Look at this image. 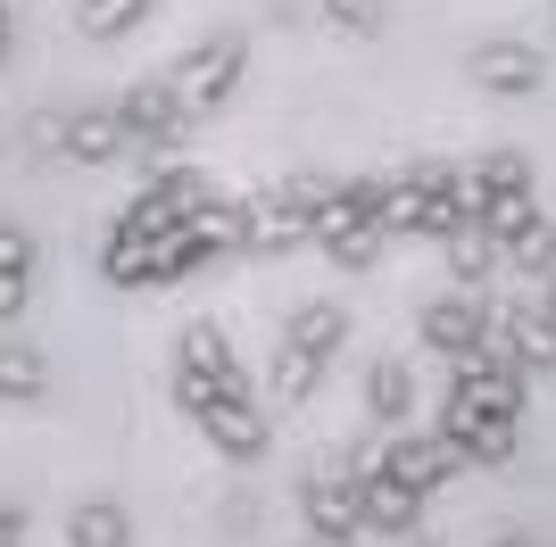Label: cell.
<instances>
[{"mask_svg": "<svg viewBox=\"0 0 556 547\" xmlns=\"http://www.w3.org/2000/svg\"><path fill=\"white\" fill-rule=\"evenodd\" d=\"M316 9H325L332 34H357V42H366V34H382V0H316Z\"/></svg>", "mask_w": 556, "mask_h": 547, "instance_id": "83f0119b", "label": "cell"}, {"mask_svg": "<svg viewBox=\"0 0 556 547\" xmlns=\"http://www.w3.org/2000/svg\"><path fill=\"white\" fill-rule=\"evenodd\" d=\"M540 282H548V291H540V307H548V316H556V274H540Z\"/></svg>", "mask_w": 556, "mask_h": 547, "instance_id": "d6a6232c", "label": "cell"}, {"mask_svg": "<svg viewBox=\"0 0 556 547\" xmlns=\"http://www.w3.org/2000/svg\"><path fill=\"white\" fill-rule=\"evenodd\" d=\"M432 432L465 456V473H482V465H507V456H515V423H507V415L465 407V398H441V423H432Z\"/></svg>", "mask_w": 556, "mask_h": 547, "instance_id": "9c48e42d", "label": "cell"}, {"mask_svg": "<svg viewBox=\"0 0 556 547\" xmlns=\"http://www.w3.org/2000/svg\"><path fill=\"white\" fill-rule=\"evenodd\" d=\"M208 232L200 225H166L159 241H150V291H166V282H191V274L208 266Z\"/></svg>", "mask_w": 556, "mask_h": 547, "instance_id": "e0dca14e", "label": "cell"}, {"mask_svg": "<svg viewBox=\"0 0 556 547\" xmlns=\"http://www.w3.org/2000/svg\"><path fill=\"white\" fill-rule=\"evenodd\" d=\"M67 547H134V514L116 498H84L67 514Z\"/></svg>", "mask_w": 556, "mask_h": 547, "instance_id": "44dd1931", "label": "cell"}, {"mask_svg": "<svg viewBox=\"0 0 556 547\" xmlns=\"http://www.w3.org/2000/svg\"><path fill=\"white\" fill-rule=\"evenodd\" d=\"M0 547H25V506L0 498Z\"/></svg>", "mask_w": 556, "mask_h": 547, "instance_id": "4dcf8cb0", "label": "cell"}, {"mask_svg": "<svg viewBox=\"0 0 556 547\" xmlns=\"http://www.w3.org/2000/svg\"><path fill=\"white\" fill-rule=\"evenodd\" d=\"M241 75H250V34H208V42H191L175 67H166V84L184 91L191 116H216L241 91Z\"/></svg>", "mask_w": 556, "mask_h": 547, "instance_id": "7a4b0ae2", "label": "cell"}, {"mask_svg": "<svg viewBox=\"0 0 556 547\" xmlns=\"http://www.w3.org/2000/svg\"><path fill=\"white\" fill-rule=\"evenodd\" d=\"M316 200H325V182H291V191H257V200H241V250L275 257V250L316 241Z\"/></svg>", "mask_w": 556, "mask_h": 547, "instance_id": "3957f363", "label": "cell"}, {"mask_svg": "<svg viewBox=\"0 0 556 547\" xmlns=\"http://www.w3.org/2000/svg\"><path fill=\"white\" fill-rule=\"evenodd\" d=\"M300 514H307V539H357V481H349V465H332V473H307L300 481Z\"/></svg>", "mask_w": 556, "mask_h": 547, "instance_id": "4fadbf2b", "label": "cell"}, {"mask_svg": "<svg viewBox=\"0 0 556 547\" xmlns=\"http://www.w3.org/2000/svg\"><path fill=\"white\" fill-rule=\"evenodd\" d=\"M473 182H482V200L532 191V158H515V150H482V158H473Z\"/></svg>", "mask_w": 556, "mask_h": 547, "instance_id": "484cf974", "label": "cell"}, {"mask_svg": "<svg viewBox=\"0 0 556 547\" xmlns=\"http://www.w3.org/2000/svg\"><path fill=\"white\" fill-rule=\"evenodd\" d=\"M0 274H34V232L0 225Z\"/></svg>", "mask_w": 556, "mask_h": 547, "instance_id": "f1b7e54d", "label": "cell"}, {"mask_svg": "<svg viewBox=\"0 0 556 547\" xmlns=\"http://www.w3.org/2000/svg\"><path fill=\"white\" fill-rule=\"evenodd\" d=\"M374 465H382V473H391V481H407V489H416V498H432V489H448V481L465 473V456L448 448L441 432H399L391 448L374 456Z\"/></svg>", "mask_w": 556, "mask_h": 547, "instance_id": "30bf717a", "label": "cell"}, {"mask_svg": "<svg viewBox=\"0 0 556 547\" xmlns=\"http://www.w3.org/2000/svg\"><path fill=\"white\" fill-rule=\"evenodd\" d=\"M465 75H473L490 100H532V91H548V50H532V42H482L473 59H465Z\"/></svg>", "mask_w": 556, "mask_h": 547, "instance_id": "ba28073f", "label": "cell"}, {"mask_svg": "<svg viewBox=\"0 0 556 547\" xmlns=\"http://www.w3.org/2000/svg\"><path fill=\"white\" fill-rule=\"evenodd\" d=\"M25 298H34V274H0V323H17Z\"/></svg>", "mask_w": 556, "mask_h": 547, "instance_id": "f546056e", "label": "cell"}, {"mask_svg": "<svg viewBox=\"0 0 556 547\" xmlns=\"http://www.w3.org/2000/svg\"><path fill=\"white\" fill-rule=\"evenodd\" d=\"M441 250H448V274H457V291H482V274H498V266H507V250H498V241H490L482 225L448 232Z\"/></svg>", "mask_w": 556, "mask_h": 547, "instance_id": "7402d4cb", "label": "cell"}, {"mask_svg": "<svg viewBox=\"0 0 556 547\" xmlns=\"http://www.w3.org/2000/svg\"><path fill=\"white\" fill-rule=\"evenodd\" d=\"M548 17H556V9H548Z\"/></svg>", "mask_w": 556, "mask_h": 547, "instance_id": "d590c367", "label": "cell"}, {"mask_svg": "<svg viewBox=\"0 0 556 547\" xmlns=\"http://www.w3.org/2000/svg\"><path fill=\"white\" fill-rule=\"evenodd\" d=\"M349 481H357V523H366V531H382V539H416L424 498L407 489V481H391L374 456H349Z\"/></svg>", "mask_w": 556, "mask_h": 547, "instance_id": "52a82bcc", "label": "cell"}, {"mask_svg": "<svg viewBox=\"0 0 556 547\" xmlns=\"http://www.w3.org/2000/svg\"><path fill=\"white\" fill-rule=\"evenodd\" d=\"M175 373H191V382H208V390H241V357H232V341L216 332V323H191L184 332Z\"/></svg>", "mask_w": 556, "mask_h": 547, "instance_id": "2e32d148", "label": "cell"}, {"mask_svg": "<svg viewBox=\"0 0 556 547\" xmlns=\"http://www.w3.org/2000/svg\"><path fill=\"white\" fill-rule=\"evenodd\" d=\"M507 266L515 274H556V225H548V216H540L523 241H507Z\"/></svg>", "mask_w": 556, "mask_h": 547, "instance_id": "4316f807", "label": "cell"}, {"mask_svg": "<svg viewBox=\"0 0 556 547\" xmlns=\"http://www.w3.org/2000/svg\"><path fill=\"white\" fill-rule=\"evenodd\" d=\"M540 216H548V207H540L532 191H507V200H482V216H473V225H482L490 241H498V250H507V241H523V232H532Z\"/></svg>", "mask_w": 556, "mask_h": 547, "instance_id": "603a6c76", "label": "cell"}, {"mask_svg": "<svg viewBox=\"0 0 556 547\" xmlns=\"http://www.w3.org/2000/svg\"><path fill=\"white\" fill-rule=\"evenodd\" d=\"M490 547H548V539H490Z\"/></svg>", "mask_w": 556, "mask_h": 547, "instance_id": "836d02e7", "label": "cell"}, {"mask_svg": "<svg viewBox=\"0 0 556 547\" xmlns=\"http://www.w3.org/2000/svg\"><path fill=\"white\" fill-rule=\"evenodd\" d=\"M17 59V0H0V67Z\"/></svg>", "mask_w": 556, "mask_h": 547, "instance_id": "1f68e13d", "label": "cell"}, {"mask_svg": "<svg viewBox=\"0 0 556 547\" xmlns=\"http://www.w3.org/2000/svg\"><path fill=\"white\" fill-rule=\"evenodd\" d=\"M134 141H125V116H116V100L109 109H67V150L59 158H75V166H109V158H125Z\"/></svg>", "mask_w": 556, "mask_h": 547, "instance_id": "5bb4252c", "label": "cell"}, {"mask_svg": "<svg viewBox=\"0 0 556 547\" xmlns=\"http://www.w3.org/2000/svg\"><path fill=\"white\" fill-rule=\"evenodd\" d=\"M191 423H200V432L216 440V456H232V465H257V456L275 448V407H257L250 390H225V398H208Z\"/></svg>", "mask_w": 556, "mask_h": 547, "instance_id": "8992f818", "label": "cell"}, {"mask_svg": "<svg viewBox=\"0 0 556 547\" xmlns=\"http://www.w3.org/2000/svg\"><path fill=\"white\" fill-rule=\"evenodd\" d=\"M50 390V357L34 341H0V407H34Z\"/></svg>", "mask_w": 556, "mask_h": 547, "instance_id": "d6986e66", "label": "cell"}, {"mask_svg": "<svg viewBox=\"0 0 556 547\" xmlns=\"http://www.w3.org/2000/svg\"><path fill=\"white\" fill-rule=\"evenodd\" d=\"M116 116H125V158L141 166V175H159L175 150H184V133H191V109H184V91L166 84V75H141V84H125L116 91Z\"/></svg>", "mask_w": 556, "mask_h": 547, "instance_id": "6da1fadb", "label": "cell"}, {"mask_svg": "<svg viewBox=\"0 0 556 547\" xmlns=\"http://www.w3.org/2000/svg\"><path fill=\"white\" fill-rule=\"evenodd\" d=\"M316 250H325V257H332V266H341V274H366L374 257L391 250V232H382V225H341V232H325Z\"/></svg>", "mask_w": 556, "mask_h": 547, "instance_id": "cb8c5ba5", "label": "cell"}, {"mask_svg": "<svg viewBox=\"0 0 556 547\" xmlns=\"http://www.w3.org/2000/svg\"><path fill=\"white\" fill-rule=\"evenodd\" d=\"M399 547H441V539H424V531H416V539H399Z\"/></svg>", "mask_w": 556, "mask_h": 547, "instance_id": "e575fe53", "label": "cell"}, {"mask_svg": "<svg viewBox=\"0 0 556 547\" xmlns=\"http://www.w3.org/2000/svg\"><path fill=\"white\" fill-rule=\"evenodd\" d=\"M100 274H109L116 291H150V232H134L125 216H116L109 241H100Z\"/></svg>", "mask_w": 556, "mask_h": 547, "instance_id": "ffe728a7", "label": "cell"}, {"mask_svg": "<svg viewBox=\"0 0 556 547\" xmlns=\"http://www.w3.org/2000/svg\"><path fill=\"white\" fill-rule=\"evenodd\" d=\"M141 17H150V0H84V9H75L84 42H125Z\"/></svg>", "mask_w": 556, "mask_h": 547, "instance_id": "d4e9b609", "label": "cell"}, {"mask_svg": "<svg viewBox=\"0 0 556 547\" xmlns=\"http://www.w3.org/2000/svg\"><path fill=\"white\" fill-rule=\"evenodd\" d=\"M200 207H216V182L200 175V166H184V158H166L159 175H141V200L125 207V225H134V232H150V241H159L166 225H191V216H200Z\"/></svg>", "mask_w": 556, "mask_h": 547, "instance_id": "277c9868", "label": "cell"}, {"mask_svg": "<svg viewBox=\"0 0 556 547\" xmlns=\"http://www.w3.org/2000/svg\"><path fill=\"white\" fill-rule=\"evenodd\" d=\"M523 390H532V373H515L490 341L473 348V357H448V398H465V407H482V415L523 423Z\"/></svg>", "mask_w": 556, "mask_h": 547, "instance_id": "5b68a950", "label": "cell"}, {"mask_svg": "<svg viewBox=\"0 0 556 547\" xmlns=\"http://www.w3.org/2000/svg\"><path fill=\"white\" fill-rule=\"evenodd\" d=\"M490 348L515 365V373H556V316L548 307H507V316L490 323Z\"/></svg>", "mask_w": 556, "mask_h": 547, "instance_id": "7c38bea8", "label": "cell"}, {"mask_svg": "<svg viewBox=\"0 0 556 547\" xmlns=\"http://www.w3.org/2000/svg\"><path fill=\"white\" fill-rule=\"evenodd\" d=\"M490 323H498V316H490L473 291H448V298H432V307H424L416 332H424V348H432V357H473V348L490 341Z\"/></svg>", "mask_w": 556, "mask_h": 547, "instance_id": "8fae6325", "label": "cell"}, {"mask_svg": "<svg viewBox=\"0 0 556 547\" xmlns=\"http://www.w3.org/2000/svg\"><path fill=\"white\" fill-rule=\"evenodd\" d=\"M341 341H349V307L341 298H307L300 316L282 323V348H300V357H316V365L341 357Z\"/></svg>", "mask_w": 556, "mask_h": 547, "instance_id": "9a60e30c", "label": "cell"}, {"mask_svg": "<svg viewBox=\"0 0 556 547\" xmlns=\"http://www.w3.org/2000/svg\"><path fill=\"white\" fill-rule=\"evenodd\" d=\"M366 407H374V423L407 432V415H416V365H407V357H382L366 373Z\"/></svg>", "mask_w": 556, "mask_h": 547, "instance_id": "ac0fdd59", "label": "cell"}]
</instances>
